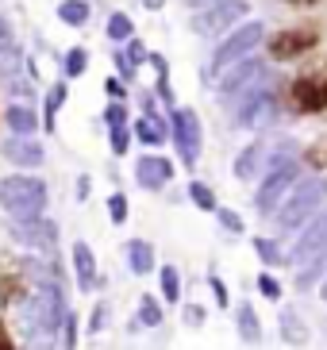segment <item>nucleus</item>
I'll use <instances>...</instances> for the list:
<instances>
[{
    "mask_svg": "<svg viewBox=\"0 0 327 350\" xmlns=\"http://www.w3.org/2000/svg\"><path fill=\"white\" fill-rule=\"evenodd\" d=\"M281 89H285V77L277 70H270L258 85H250L246 93H239L235 100L227 104L224 112L231 120V131H250V135H262L270 131L274 124H281Z\"/></svg>",
    "mask_w": 327,
    "mask_h": 350,
    "instance_id": "f257e3e1",
    "label": "nucleus"
},
{
    "mask_svg": "<svg viewBox=\"0 0 327 350\" xmlns=\"http://www.w3.org/2000/svg\"><path fill=\"white\" fill-rule=\"evenodd\" d=\"M324 204H327V174H312V170H304V174H300V181L289 189L285 200H281V204H277V212L270 216V227H274L270 235H274V239L297 235L300 227L316 216Z\"/></svg>",
    "mask_w": 327,
    "mask_h": 350,
    "instance_id": "f03ea898",
    "label": "nucleus"
},
{
    "mask_svg": "<svg viewBox=\"0 0 327 350\" xmlns=\"http://www.w3.org/2000/svg\"><path fill=\"white\" fill-rule=\"evenodd\" d=\"M51 208V181L42 174H4L0 177V212L8 216V224H23V219H39Z\"/></svg>",
    "mask_w": 327,
    "mask_h": 350,
    "instance_id": "7ed1b4c3",
    "label": "nucleus"
},
{
    "mask_svg": "<svg viewBox=\"0 0 327 350\" xmlns=\"http://www.w3.org/2000/svg\"><path fill=\"white\" fill-rule=\"evenodd\" d=\"M266 35H270L266 20H254V16H250V20L235 23L224 39H215L212 54H208L205 77H220L227 66H235V62H243V58H250V54H258L262 51V42H266Z\"/></svg>",
    "mask_w": 327,
    "mask_h": 350,
    "instance_id": "20e7f679",
    "label": "nucleus"
},
{
    "mask_svg": "<svg viewBox=\"0 0 327 350\" xmlns=\"http://www.w3.org/2000/svg\"><path fill=\"white\" fill-rule=\"evenodd\" d=\"M281 112L300 120V116H324L327 112V62L300 70L293 81L281 89Z\"/></svg>",
    "mask_w": 327,
    "mask_h": 350,
    "instance_id": "39448f33",
    "label": "nucleus"
},
{
    "mask_svg": "<svg viewBox=\"0 0 327 350\" xmlns=\"http://www.w3.org/2000/svg\"><path fill=\"white\" fill-rule=\"evenodd\" d=\"M166 116H170V146H174L177 162L185 174H196V165L205 158V120L193 104H177Z\"/></svg>",
    "mask_w": 327,
    "mask_h": 350,
    "instance_id": "423d86ee",
    "label": "nucleus"
},
{
    "mask_svg": "<svg viewBox=\"0 0 327 350\" xmlns=\"http://www.w3.org/2000/svg\"><path fill=\"white\" fill-rule=\"evenodd\" d=\"M300 174H304V162L300 158H285V162H270L266 170H262V177L254 181V212L258 219H270L277 212V204L285 200V193L300 181Z\"/></svg>",
    "mask_w": 327,
    "mask_h": 350,
    "instance_id": "0eeeda50",
    "label": "nucleus"
},
{
    "mask_svg": "<svg viewBox=\"0 0 327 350\" xmlns=\"http://www.w3.org/2000/svg\"><path fill=\"white\" fill-rule=\"evenodd\" d=\"M319 42H324L319 27H312V23H297V27L270 31L266 42H262V54L270 58V66H293V62H304Z\"/></svg>",
    "mask_w": 327,
    "mask_h": 350,
    "instance_id": "6e6552de",
    "label": "nucleus"
},
{
    "mask_svg": "<svg viewBox=\"0 0 327 350\" xmlns=\"http://www.w3.org/2000/svg\"><path fill=\"white\" fill-rule=\"evenodd\" d=\"M254 16V4L250 0H220L205 12H189V31L196 39H224L235 23L250 20Z\"/></svg>",
    "mask_w": 327,
    "mask_h": 350,
    "instance_id": "1a4fd4ad",
    "label": "nucleus"
},
{
    "mask_svg": "<svg viewBox=\"0 0 327 350\" xmlns=\"http://www.w3.org/2000/svg\"><path fill=\"white\" fill-rule=\"evenodd\" d=\"M270 70H274V66H270V58H266L262 51L250 54V58H243V62H235V66H227V70L220 73V77H215V85H212L215 104H220V108H227V104L235 100L239 93H246L250 85L262 81V77H266Z\"/></svg>",
    "mask_w": 327,
    "mask_h": 350,
    "instance_id": "9d476101",
    "label": "nucleus"
},
{
    "mask_svg": "<svg viewBox=\"0 0 327 350\" xmlns=\"http://www.w3.org/2000/svg\"><path fill=\"white\" fill-rule=\"evenodd\" d=\"M8 235L16 239L23 250H31L35 258H58V224H54L51 216L8 224Z\"/></svg>",
    "mask_w": 327,
    "mask_h": 350,
    "instance_id": "9b49d317",
    "label": "nucleus"
},
{
    "mask_svg": "<svg viewBox=\"0 0 327 350\" xmlns=\"http://www.w3.org/2000/svg\"><path fill=\"white\" fill-rule=\"evenodd\" d=\"M131 177H135V185L143 189V193H162V189L174 185L177 162L170 154H162V150H146V154H135Z\"/></svg>",
    "mask_w": 327,
    "mask_h": 350,
    "instance_id": "f8f14e48",
    "label": "nucleus"
},
{
    "mask_svg": "<svg viewBox=\"0 0 327 350\" xmlns=\"http://www.w3.org/2000/svg\"><path fill=\"white\" fill-rule=\"evenodd\" d=\"M324 247H327V204L293 235V247L285 250V258H289V266L297 269V266H304L312 254H319Z\"/></svg>",
    "mask_w": 327,
    "mask_h": 350,
    "instance_id": "ddd939ff",
    "label": "nucleus"
},
{
    "mask_svg": "<svg viewBox=\"0 0 327 350\" xmlns=\"http://www.w3.org/2000/svg\"><path fill=\"white\" fill-rule=\"evenodd\" d=\"M0 158L8 165H16L20 174H39L42 165H47V146L42 139H4L0 143Z\"/></svg>",
    "mask_w": 327,
    "mask_h": 350,
    "instance_id": "4468645a",
    "label": "nucleus"
},
{
    "mask_svg": "<svg viewBox=\"0 0 327 350\" xmlns=\"http://www.w3.org/2000/svg\"><path fill=\"white\" fill-rule=\"evenodd\" d=\"M70 262H73V278H77V293L92 297V293L104 285V278H101V269H96V254H92V247L85 239H73Z\"/></svg>",
    "mask_w": 327,
    "mask_h": 350,
    "instance_id": "2eb2a0df",
    "label": "nucleus"
},
{
    "mask_svg": "<svg viewBox=\"0 0 327 350\" xmlns=\"http://www.w3.org/2000/svg\"><path fill=\"white\" fill-rule=\"evenodd\" d=\"M4 131L12 139H39V131H42L39 104H23V100L4 104Z\"/></svg>",
    "mask_w": 327,
    "mask_h": 350,
    "instance_id": "dca6fc26",
    "label": "nucleus"
},
{
    "mask_svg": "<svg viewBox=\"0 0 327 350\" xmlns=\"http://www.w3.org/2000/svg\"><path fill=\"white\" fill-rule=\"evenodd\" d=\"M66 104H70V81H66V77H54L39 96V124H42L47 135L58 131V116H62Z\"/></svg>",
    "mask_w": 327,
    "mask_h": 350,
    "instance_id": "f3484780",
    "label": "nucleus"
},
{
    "mask_svg": "<svg viewBox=\"0 0 327 350\" xmlns=\"http://www.w3.org/2000/svg\"><path fill=\"white\" fill-rule=\"evenodd\" d=\"M262 170H266V143H262V139H250V143H243L235 150L231 174H235V181H243V185H254L258 177H262Z\"/></svg>",
    "mask_w": 327,
    "mask_h": 350,
    "instance_id": "a211bd4d",
    "label": "nucleus"
},
{
    "mask_svg": "<svg viewBox=\"0 0 327 350\" xmlns=\"http://www.w3.org/2000/svg\"><path fill=\"white\" fill-rule=\"evenodd\" d=\"M277 335H281V342L293 347V350H300V347L312 342L308 319L300 316V308H293V304H285V300H281V308H277Z\"/></svg>",
    "mask_w": 327,
    "mask_h": 350,
    "instance_id": "6ab92c4d",
    "label": "nucleus"
},
{
    "mask_svg": "<svg viewBox=\"0 0 327 350\" xmlns=\"http://www.w3.org/2000/svg\"><path fill=\"white\" fill-rule=\"evenodd\" d=\"M131 139L146 150H162L170 143V116H131Z\"/></svg>",
    "mask_w": 327,
    "mask_h": 350,
    "instance_id": "aec40b11",
    "label": "nucleus"
},
{
    "mask_svg": "<svg viewBox=\"0 0 327 350\" xmlns=\"http://www.w3.org/2000/svg\"><path fill=\"white\" fill-rule=\"evenodd\" d=\"M123 262H127V269H131L135 278H151L154 269H158V250H154L151 239H127L123 243Z\"/></svg>",
    "mask_w": 327,
    "mask_h": 350,
    "instance_id": "412c9836",
    "label": "nucleus"
},
{
    "mask_svg": "<svg viewBox=\"0 0 327 350\" xmlns=\"http://www.w3.org/2000/svg\"><path fill=\"white\" fill-rule=\"evenodd\" d=\"M231 308H235V331H239V339L250 342V347H258V342L266 339V327H262L258 308L250 304V300H239V304H231Z\"/></svg>",
    "mask_w": 327,
    "mask_h": 350,
    "instance_id": "4be33fe9",
    "label": "nucleus"
},
{
    "mask_svg": "<svg viewBox=\"0 0 327 350\" xmlns=\"http://www.w3.org/2000/svg\"><path fill=\"white\" fill-rule=\"evenodd\" d=\"M89 62H92L89 46L73 42V46H66V51L58 54V77H66V81L73 85L77 77H85V73H89Z\"/></svg>",
    "mask_w": 327,
    "mask_h": 350,
    "instance_id": "5701e85b",
    "label": "nucleus"
},
{
    "mask_svg": "<svg viewBox=\"0 0 327 350\" xmlns=\"http://www.w3.org/2000/svg\"><path fill=\"white\" fill-rule=\"evenodd\" d=\"M250 250L258 254L262 269H285L289 266L285 247H281V239H274V235H250Z\"/></svg>",
    "mask_w": 327,
    "mask_h": 350,
    "instance_id": "b1692460",
    "label": "nucleus"
},
{
    "mask_svg": "<svg viewBox=\"0 0 327 350\" xmlns=\"http://www.w3.org/2000/svg\"><path fill=\"white\" fill-rule=\"evenodd\" d=\"M158 273V300L162 304H181V297H185V288H181V269L174 266V262H162V266L154 269Z\"/></svg>",
    "mask_w": 327,
    "mask_h": 350,
    "instance_id": "393cba45",
    "label": "nucleus"
},
{
    "mask_svg": "<svg viewBox=\"0 0 327 350\" xmlns=\"http://www.w3.org/2000/svg\"><path fill=\"white\" fill-rule=\"evenodd\" d=\"M327 278V247L319 250V254H312L304 262V266H297V278H293V288L297 293H312V285H319V281Z\"/></svg>",
    "mask_w": 327,
    "mask_h": 350,
    "instance_id": "a878e982",
    "label": "nucleus"
},
{
    "mask_svg": "<svg viewBox=\"0 0 327 350\" xmlns=\"http://www.w3.org/2000/svg\"><path fill=\"white\" fill-rule=\"evenodd\" d=\"M185 200H189L196 212H208V216L220 208V196H215V189L208 185V181H200V177H189V185H185Z\"/></svg>",
    "mask_w": 327,
    "mask_h": 350,
    "instance_id": "bb28decb",
    "label": "nucleus"
},
{
    "mask_svg": "<svg viewBox=\"0 0 327 350\" xmlns=\"http://www.w3.org/2000/svg\"><path fill=\"white\" fill-rule=\"evenodd\" d=\"M131 35H139L135 31L131 12H108V20H104V39L112 42V46H123Z\"/></svg>",
    "mask_w": 327,
    "mask_h": 350,
    "instance_id": "cd10ccee",
    "label": "nucleus"
},
{
    "mask_svg": "<svg viewBox=\"0 0 327 350\" xmlns=\"http://www.w3.org/2000/svg\"><path fill=\"white\" fill-rule=\"evenodd\" d=\"M66 27H85L92 20V0H58V8H54Z\"/></svg>",
    "mask_w": 327,
    "mask_h": 350,
    "instance_id": "c85d7f7f",
    "label": "nucleus"
},
{
    "mask_svg": "<svg viewBox=\"0 0 327 350\" xmlns=\"http://www.w3.org/2000/svg\"><path fill=\"white\" fill-rule=\"evenodd\" d=\"M162 319H166V308H162V300H158V293H143V297H139V312H135L139 331L143 327H162Z\"/></svg>",
    "mask_w": 327,
    "mask_h": 350,
    "instance_id": "c756f323",
    "label": "nucleus"
},
{
    "mask_svg": "<svg viewBox=\"0 0 327 350\" xmlns=\"http://www.w3.org/2000/svg\"><path fill=\"white\" fill-rule=\"evenodd\" d=\"M104 208H108V224H112V227H123L127 219H131V200H127L123 189H112L108 200H104Z\"/></svg>",
    "mask_w": 327,
    "mask_h": 350,
    "instance_id": "7c9ffc66",
    "label": "nucleus"
},
{
    "mask_svg": "<svg viewBox=\"0 0 327 350\" xmlns=\"http://www.w3.org/2000/svg\"><path fill=\"white\" fill-rule=\"evenodd\" d=\"M23 62H27V54L20 51V42L8 46V51H0V81L8 85L12 77H23Z\"/></svg>",
    "mask_w": 327,
    "mask_h": 350,
    "instance_id": "2f4dec72",
    "label": "nucleus"
},
{
    "mask_svg": "<svg viewBox=\"0 0 327 350\" xmlns=\"http://www.w3.org/2000/svg\"><path fill=\"white\" fill-rule=\"evenodd\" d=\"M300 162H304V170H312V174H327V135L300 150Z\"/></svg>",
    "mask_w": 327,
    "mask_h": 350,
    "instance_id": "473e14b6",
    "label": "nucleus"
},
{
    "mask_svg": "<svg viewBox=\"0 0 327 350\" xmlns=\"http://www.w3.org/2000/svg\"><path fill=\"white\" fill-rule=\"evenodd\" d=\"M104 131H108V150H112V158H116V162H123V158L131 154V146H135L131 124H127V127H104Z\"/></svg>",
    "mask_w": 327,
    "mask_h": 350,
    "instance_id": "72a5a7b5",
    "label": "nucleus"
},
{
    "mask_svg": "<svg viewBox=\"0 0 327 350\" xmlns=\"http://www.w3.org/2000/svg\"><path fill=\"white\" fill-rule=\"evenodd\" d=\"M254 285H258V293H262L270 304H281V300H285V281L277 278L274 269H262V273L254 278Z\"/></svg>",
    "mask_w": 327,
    "mask_h": 350,
    "instance_id": "f704fd0d",
    "label": "nucleus"
},
{
    "mask_svg": "<svg viewBox=\"0 0 327 350\" xmlns=\"http://www.w3.org/2000/svg\"><path fill=\"white\" fill-rule=\"evenodd\" d=\"M215 216V224L224 227L227 235H246V219H243V212H239V208H231V204H220L212 212Z\"/></svg>",
    "mask_w": 327,
    "mask_h": 350,
    "instance_id": "c9c22d12",
    "label": "nucleus"
},
{
    "mask_svg": "<svg viewBox=\"0 0 327 350\" xmlns=\"http://www.w3.org/2000/svg\"><path fill=\"white\" fill-rule=\"evenodd\" d=\"M101 124L104 127H127V124H131V104L108 100V104H104V112H101Z\"/></svg>",
    "mask_w": 327,
    "mask_h": 350,
    "instance_id": "e433bc0d",
    "label": "nucleus"
},
{
    "mask_svg": "<svg viewBox=\"0 0 327 350\" xmlns=\"http://www.w3.org/2000/svg\"><path fill=\"white\" fill-rule=\"evenodd\" d=\"M77 335H81V319H77V312H66L58 327V350H77Z\"/></svg>",
    "mask_w": 327,
    "mask_h": 350,
    "instance_id": "4c0bfd02",
    "label": "nucleus"
},
{
    "mask_svg": "<svg viewBox=\"0 0 327 350\" xmlns=\"http://www.w3.org/2000/svg\"><path fill=\"white\" fill-rule=\"evenodd\" d=\"M108 319H112V304L108 300H96L89 312V319H85V335H101V331H108Z\"/></svg>",
    "mask_w": 327,
    "mask_h": 350,
    "instance_id": "58836bf2",
    "label": "nucleus"
},
{
    "mask_svg": "<svg viewBox=\"0 0 327 350\" xmlns=\"http://www.w3.org/2000/svg\"><path fill=\"white\" fill-rule=\"evenodd\" d=\"M112 73L127 85V89H135V81H139V70H135L131 58L123 54V46H116V51H112Z\"/></svg>",
    "mask_w": 327,
    "mask_h": 350,
    "instance_id": "ea45409f",
    "label": "nucleus"
},
{
    "mask_svg": "<svg viewBox=\"0 0 327 350\" xmlns=\"http://www.w3.org/2000/svg\"><path fill=\"white\" fill-rule=\"evenodd\" d=\"M208 293H212V300H215V308L220 312H227L231 308V288H227V281L220 278V273H215V269H208Z\"/></svg>",
    "mask_w": 327,
    "mask_h": 350,
    "instance_id": "a19ab883",
    "label": "nucleus"
},
{
    "mask_svg": "<svg viewBox=\"0 0 327 350\" xmlns=\"http://www.w3.org/2000/svg\"><path fill=\"white\" fill-rule=\"evenodd\" d=\"M131 93H135V108H139V116H166V108L154 100L151 89H131Z\"/></svg>",
    "mask_w": 327,
    "mask_h": 350,
    "instance_id": "79ce46f5",
    "label": "nucleus"
},
{
    "mask_svg": "<svg viewBox=\"0 0 327 350\" xmlns=\"http://www.w3.org/2000/svg\"><path fill=\"white\" fill-rule=\"evenodd\" d=\"M205 319H208V308H205V304H196V300H189V304L181 308V323H185V327L200 331V327H205Z\"/></svg>",
    "mask_w": 327,
    "mask_h": 350,
    "instance_id": "37998d69",
    "label": "nucleus"
},
{
    "mask_svg": "<svg viewBox=\"0 0 327 350\" xmlns=\"http://www.w3.org/2000/svg\"><path fill=\"white\" fill-rule=\"evenodd\" d=\"M123 54L131 58V66H135V70H143V66H146V54H151V51H146V42L139 39V35H131V39L123 42Z\"/></svg>",
    "mask_w": 327,
    "mask_h": 350,
    "instance_id": "c03bdc74",
    "label": "nucleus"
},
{
    "mask_svg": "<svg viewBox=\"0 0 327 350\" xmlns=\"http://www.w3.org/2000/svg\"><path fill=\"white\" fill-rule=\"evenodd\" d=\"M104 96H108V100L131 104V89H127V85H123L120 77H116V73H108V77H104Z\"/></svg>",
    "mask_w": 327,
    "mask_h": 350,
    "instance_id": "a18cd8bd",
    "label": "nucleus"
},
{
    "mask_svg": "<svg viewBox=\"0 0 327 350\" xmlns=\"http://www.w3.org/2000/svg\"><path fill=\"white\" fill-rule=\"evenodd\" d=\"M146 66L154 70V77H174V70H170V58H166L162 51H151V54H146Z\"/></svg>",
    "mask_w": 327,
    "mask_h": 350,
    "instance_id": "49530a36",
    "label": "nucleus"
},
{
    "mask_svg": "<svg viewBox=\"0 0 327 350\" xmlns=\"http://www.w3.org/2000/svg\"><path fill=\"white\" fill-rule=\"evenodd\" d=\"M16 46V23H12L8 12H0V51Z\"/></svg>",
    "mask_w": 327,
    "mask_h": 350,
    "instance_id": "de8ad7c7",
    "label": "nucleus"
},
{
    "mask_svg": "<svg viewBox=\"0 0 327 350\" xmlns=\"http://www.w3.org/2000/svg\"><path fill=\"white\" fill-rule=\"evenodd\" d=\"M92 185H96V181H92V174H77V181H73V200H77V204H85V200L92 196Z\"/></svg>",
    "mask_w": 327,
    "mask_h": 350,
    "instance_id": "09e8293b",
    "label": "nucleus"
},
{
    "mask_svg": "<svg viewBox=\"0 0 327 350\" xmlns=\"http://www.w3.org/2000/svg\"><path fill=\"white\" fill-rule=\"evenodd\" d=\"M0 350H20L16 347V339H12V331H8V323L0 319Z\"/></svg>",
    "mask_w": 327,
    "mask_h": 350,
    "instance_id": "8fccbe9b",
    "label": "nucleus"
},
{
    "mask_svg": "<svg viewBox=\"0 0 327 350\" xmlns=\"http://www.w3.org/2000/svg\"><path fill=\"white\" fill-rule=\"evenodd\" d=\"M185 4V16L189 12H205V8H212V4H220V0H181Z\"/></svg>",
    "mask_w": 327,
    "mask_h": 350,
    "instance_id": "3c124183",
    "label": "nucleus"
},
{
    "mask_svg": "<svg viewBox=\"0 0 327 350\" xmlns=\"http://www.w3.org/2000/svg\"><path fill=\"white\" fill-rule=\"evenodd\" d=\"M166 4H170V0H139V8L143 12H162Z\"/></svg>",
    "mask_w": 327,
    "mask_h": 350,
    "instance_id": "603ef678",
    "label": "nucleus"
},
{
    "mask_svg": "<svg viewBox=\"0 0 327 350\" xmlns=\"http://www.w3.org/2000/svg\"><path fill=\"white\" fill-rule=\"evenodd\" d=\"M289 8H316V4H324V0H285Z\"/></svg>",
    "mask_w": 327,
    "mask_h": 350,
    "instance_id": "864d4df0",
    "label": "nucleus"
},
{
    "mask_svg": "<svg viewBox=\"0 0 327 350\" xmlns=\"http://www.w3.org/2000/svg\"><path fill=\"white\" fill-rule=\"evenodd\" d=\"M319 297H324V304H327V278L319 281Z\"/></svg>",
    "mask_w": 327,
    "mask_h": 350,
    "instance_id": "5fc2aeb1",
    "label": "nucleus"
}]
</instances>
